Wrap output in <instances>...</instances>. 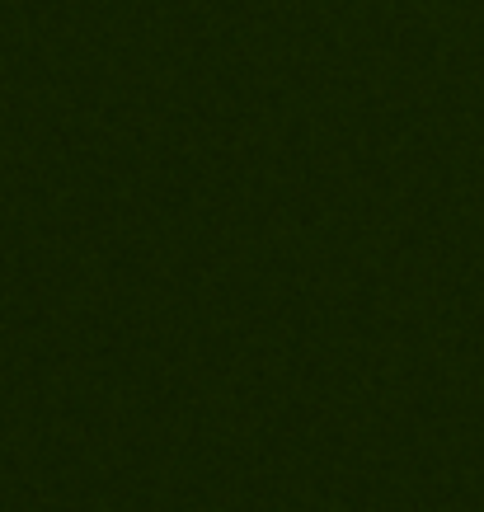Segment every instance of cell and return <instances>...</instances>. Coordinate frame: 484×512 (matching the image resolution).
Segmentation results:
<instances>
[]
</instances>
